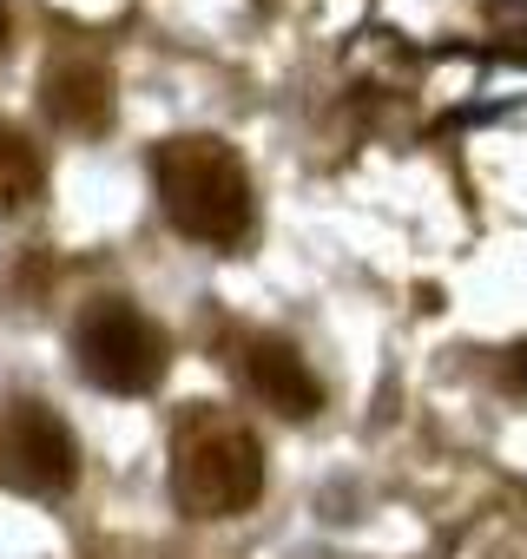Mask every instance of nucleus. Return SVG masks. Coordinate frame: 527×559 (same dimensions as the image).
I'll list each match as a JSON object with an SVG mask.
<instances>
[{"instance_id": "obj_1", "label": "nucleus", "mask_w": 527, "mask_h": 559, "mask_svg": "<svg viewBox=\"0 0 527 559\" xmlns=\"http://www.w3.org/2000/svg\"><path fill=\"white\" fill-rule=\"evenodd\" d=\"M152 191H159L172 230L191 243H211V250H237L257 224L250 171L211 132H178L165 145H152Z\"/></svg>"}, {"instance_id": "obj_2", "label": "nucleus", "mask_w": 527, "mask_h": 559, "mask_svg": "<svg viewBox=\"0 0 527 559\" xmlns=\"http://www.w3.org/2000/svg\"><path fill=\"white\" fill-rule=\"evenodd\" d=\"M264 493V441L244 415L198 402L172 421V500L191 520H237Z\"/></svg>"}, {"instance_id": "obj_3", "label": "nucleus", "mask_w": 527, "mask_h": 559, "mask_svg": "<svg viewBox=\"0 0 527 559\" xmlns=\"http://www.w3.org/2000/svg\"><path fill=\"white\" fill-rule=\"evenodd\" d=\"M73 369L99 395H152L165 382V369H172V343L139 304L93 297L73 317Z\"/></svg>"}, {"instance_id": "obj_4", "label": "nucleus", "mask_w": 527, "mask_h": 559, "mask_svg": "<svg viewBox=\"0 0 527 559\" xmlns=\"http://www.w3.org/2000/svg\"><path fill=\"white\" fill-rule=\"evenodd\" d=\"M0 474H8L21 493H34V500L73 493V480H80L73 428L47 402H34V395L8 402V415H0Z\"/></svg>"}, {"instance_id": "obj_5", "label": "nucleus", "mask_w": 527, "mask_h": 559, "mask_svg": "<svg viewBox=\"0 0 527 559\" xmlns=\"http://www.w3.org/2000/svg\"><path fill=\"white\" fill-rule=\"evenodd\" d=\"M231 376L244 382V395H250V402L278 408V415H291V421H304V415H317V408H324V382L311 376L304 349H297V343H284V336L250 330V336L237 343V356H231Z\"/></svg>"}, {"instance_id": "obj_6", "label": "nucleus", "mask_w": 527, "mask_h": 559, "mask_svg": "<svg viewBox=\"0 0 527 559\" xmlns=\"http://www.w3.org/2000/svg\"><path fill=\"white\" fill-rule=\"evenodd\" d=\"M40 106L60 132H106L113 126V73L93 53H60L40 80Z\"/></svg>"}, {"instance_id": "obj_7", "label": "nucleus", "mask_w": 527, "mask_h": 559, "mask_svg": "<svg viewBox=\"0 0 527 559\" xmlns=\"http://www.w3.org/2000/svg\"><path fill=\"white\" fill-rule=\"evenodd\" d=\"M40 191H47V158H40L34 132H21L14 119H0V217L40 204Z\"/></svg>"}, {"instance_id": "obj_8", "label": "nucleus", "mask_w": 527, "mask_h": 559, "mask_svg": "<svg viewBox=\"0 0 527 559\" xmlns=\"http://www.w3.org/2000/svg\"><path fill=\"white\" fill-rule=\"evenodd\" d=\"M0 47H8V8H0Z\"/></svg>"}]
</instances>
